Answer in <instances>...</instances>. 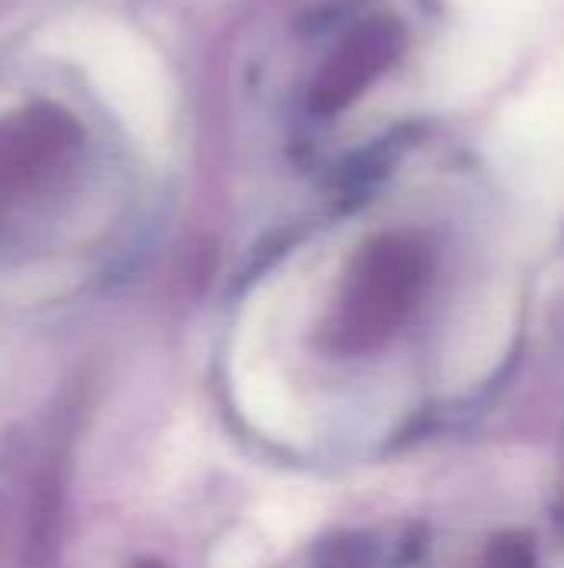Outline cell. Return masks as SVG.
I'll list each match as a JSON object with an SVG mask.
<instances>
[{
  "mask_svg": "<svg viewBox=\"0 0 564 568\" xmlns=\"http://www.w3.org/2000/svg\"><path fill=\"white\" fill-rule=\"evenodd\" d=\"M40 50L76 67L103 106L153 160L170 153L176 126V87L160 53L123 20L73 13L40 33Z\"/></svg>",
  "mask_w": 564,
  "mask_h": 568,
  "instance_id": "6da1fadb",
  "label": "cell"
}]
</instances>
